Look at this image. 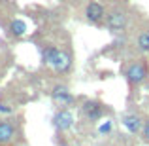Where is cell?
<instances>
[{"instance_id":"7","label":"cell","mask_w":149,"mask_h":146,"mask_svg":"<svg viewBox=\"0 0 149 146\" xmlns=\"http://www.w3.org/2000/svg\"><path fill=\"white\" fill-rule=\"evenodd\" d=\"M74 125V116L72 112H70L68 108H61L55 112L53 116V127L57 129V131H66V129H70Z\"/></svg>"},{"instance_id":"1","label":"cell","mask_w":149,"mask_h":146,"mask_svg":"<svg viewBox=\"0 0 149 146\" xmlns=\"http://www.w3.org/2000/svg\"><path fill=\"white\" fill-rule=\"evenodd\" d=\"M147 76H149V66H147V63L143 61V59H136V61H132L130 65L127 66V70H125V78H127L128 87H130V89L142 85L143 82L147 80Z\"/></svg>"},{"instance_id":"5","label":"cell","mask_w":149,"mask_h":146,"mask_svg":"<svg viewBox=\"0 0 149 146\" xmlns=\"http://www.w3.org/2000/svg\"><path fill=\"white\" fill-rule=\"evenodd\" d=\"M51 101L61 108H66V106H72L76 102V97L70 93V89L66 85H55L53 91H51Z\"/></svg>"},{"instance_id":"10","label":"cell","mask_w":149,"mask_h":146,"mask_svg":"<svg viewBox=\"0 0 149 146\" xmlns=\"http://www.w3.org/2000/svg\"><path fill=\"white\" fill-rule=\"evenodd\" d=\"M57 51L58 48H55V46H51V44H44V46H40V55H42V63L44 65H53V59H55V55H57Z\"/></svg>"},{"instance_id":"11","label":"cell","mask_w":149,"mask_h":146,"mask_svg":"<svg viewBox=\"0 0 149 146\" xmlns=\"http://www.w3.org/2000/svg\"><path fill=\"white\" fill-rule=\"evenodd\" d=\"M8 30H10L11 36L21 38V36L26 34V23L23 21V19H13V21L10 23V27H8Z\"/></svg>"},{"instance_id":"13","label":"cell","mask_w":149,"mask_h":146,"mask_svg":"<svg viewBox=\"0 0 149 146\" xmlns=\"http://www.w3.org/2000/svg\"><path fill=\"white\" fill-rule=\"evenodd\" d=\"M142 140L149 144V120L143 123V129H142Z\"/></svg>"},{"instance_id":"8","label":"cell","mask_w":149,"mask_h":146,"mask_svg":"<svg viewBox=\"0 0 149 146\" xmlns=\"http://www.w3.org/2000/svg\"><path fill=\"white\" fill-rule=\"evenodd\" d=\"M53 66L57 72H61V74H64V72H68L70 68H72V55L68 53V51H64V49H58L57 51V55H55V59H53Z\"/></svg>"},{"instance_id":"14","label":"cell","mask_w":149,"mask_h":146,"mask_svg":"<svg viewBox=\"0 0 149 146\" xmlns=\"http://www.w3.org/2000/svg\"><path fill=\"white\" fill-rule=\"evenodd\" d=\"M111 131V121H106V123H102L100 125V133L104 135V133H109Z\"/></svg>"},{"instance_id":"6","label":"cell","mask_w":149,"mask_h":146,"mask_svg":"<svg viewBox=\"0 0 149 146\" xmlns=\"http://www.w3.org/2000/svg\"><path fill=\"white\" fill-rule=\"evenodd\" d=\"M121 123L125 125V129H127L128 133L138 135V133H142L146 121H143V118L140 116V114L132 112V114H123V116H121Z\"/></svg>"},{"instance_id":"12","label":"cell","mask_w":149,"mask_h":146,"mask_svg":"<svg viewBox=\"0 0 149 146\" xmlns=\"http://www.w3.org/2000/svg\"><path fill=\"white\" fill-rule=\"evenodd\" d=\"M136 46H138L140 51L149 53V30H143V32L138 34V38H136Z\"/></svg>"},{"instance_id":"15","label":"cell","mask_w":149,"mask_h":146,"mask_svg":"<svg viewBox=\"0 0 149 146\" xmlns=\"http://www.w3.org/2000/svg\"><path fill=\"white\" fill-rule=\"evenodd\" d=\"M0 114H13V108H10L8 104H0Z\"/></svg>"},{"instance_id":"16","label":"cell","mask_w":149,"mask_h":146,"mask_svg":"<svg viewBox=\"0 0 149 146\" xmlns=\"http://www.w3.org/2000/svg\"><path fill=\"white\" fill-rule=\"evenodd\" d=\"M113 2H127V0H113Z\"/></svg>"},{"instance_id":"3","label":"cell","mask_w":149,"mask_h":146,"mask_svg":"<svg viewBox=\"0 0 149 146\" xmlns=\"http://www.w3.org/2000/svg\"><path fill=\"white\" fill-rule=\"evenodd\" d=\"M81 112H83V116L87 118L89 121H98L100 118L104 116L106 106L102 104L100 101H96V99H87V101L83 102V106H81Z\"/></svg>"},{"instance_id":"4","label":"cell","mask_w":149,"mask_h":146,"mask_svg":"<svg viewBox=\"0 0 149 146\" xmlns=\"http://www.w3.org/2000/svg\"><path fill=\"white\" fill-rule=\"evenodd\" d=\"M85 19L91 25H100L106 19V8L96 0H89L87 6H85Z\"/></svg>"},{"instance_id":"9","label":"cell","mask_w":149,"mask_h":146,"mask_svg":"<svg viewBox=\"0 0 149 146\" xmlns=\"http://www.w3.org/2000/svg\"><path fill=\"white\" fill-rule=\"evenodd\" d=\"M13 135H15V127L11 121H0V144H8L13 140Z\"/></svg>"},{"instance_id":"2","label":"cell","mask_w":149,"mask_h":146,"mask_svg":"<svg viewBox=\"0 0 149 146\" xmlns=\"http://www.w3.org/2000/svg\"><path fill=\"white\" fill-rule=\"evenodd\" d=\"M128 25V13L123 8H113L109 13H106V29L109 32H121Z\"/></svg>"}]
</instances>
